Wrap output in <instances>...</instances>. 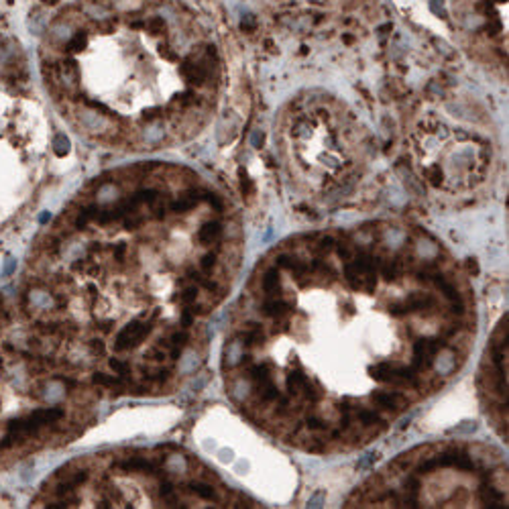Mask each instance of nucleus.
Instances as JSON below:
<instances>
[{"label": "nucleus", "instance_id": "3", "mask_svg": "<svg viewBox=\"0 0 509 509\" xmlns=\"http://www.w3.org/2000/svg\"><path fill=\"white\" fill-rule=\"evenodd\" d=\"M96 397L49 363L0 291V473L80 436Z\"/></svg>", "mask_w": 509, "mask_h": 509}, {"label": "nucleus", "instance_id": "5", "mask_svg": "<svg viewBox=\"0 0 509 509\" xmlns=\"http://www.w3.org/2000/svg\"><path fill=\"white\" fill-rule=\"evenodd\" d=\"M495 336L497 340L487 353L489 371H487L485 379H489V385L483 391L489 393V409L495 411V424L501 426V434H507V318Z\"/></svg>", "mask_w": 509, "mask_h": 509}, {"label": "nucleus", "instance_id": "1", "mask_svg": "<svg viewBox=\"0 0 509 509\" xmlns=\"http://www.w3.org/2000/svg\"><path fill=\"white\" fill-rule=\"evenodd\" d=\"M475 302L438 242L397 228L288 242L230 318L232 401L305 450L379 436L464 365Z\"/></svg>", "mask_w": 509, "mask_h": 509}, {"label": "nucleus", "instance_id": "4", "mask_svg": "<svg viewBox=\"0 0 509 509\" xmlns=\"http://www.w3.org/2000/svg\"><path fill=\"white\" fill-rule=\"evenodd\" d=\"M33 507H242L204 462L179 448L92 454L57 469Z\"/></svg>", "mask_w": 509, "mask_h": 509}, {"label": "nucleus", "instance_id": "2", "mask_svg": "<svg viewBox=\"0 0 509 509\" xmlns=\"http://www.w3.org/2000/svg\"><path fill=\"white\" fill-rule=\"evenodd\" d=\"M238 269L216 194L104 179L39 237L17 310L49 363L96 395H161L198 369Z\"/></svg>", "mask_w": 509, "mask_h": 509}]
</instances>
